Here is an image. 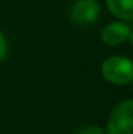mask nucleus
Returning a JSON list of instances; mask_svg holds the SVG:
<instances>
[{"label":"nucleus","instance_id":"obj_5","mask_svg":"<svg viewBox=\"0 0 133 134\" xmlns=\"http://www.w3.org/2000/svg\"><path fill=\"white\" fill-rule=\"evenodd\" d=\"M108 10L120 20H133V0H106Z\"/></svg>","mask_w":133,"mask_h":134},{"label":"nucleus","instance_id":"obj_2","mask_svg":"<svg viewBox=\"0 0 133 134\" xmlns=\"http://www.w3.org/2000/svg\"><path fill=\"white\" fill-rule=\"evenodd\" d=\"M107 134H133V102L131 99L115 105L107 122Z\"/></svg>","mask_w":133,"mask_h":134},{"label":"nucleus","instance_id":"obj_4","mask_svg":"<svg viewBox=\"0 0 133 134\" xmlns=\"http://www.w3.org/2000/svg\"><path fill=\"white\" fill-rule=\"evenodd\" d=\"M100 38L108 46L121 44L128 38L132 39V29L127 22H112L103 29Z\"/></svg>","mask_w":133,"mask_h":134},{"label":"nucleus","instance_id":"obj_3","mask_svg":"<svg viewBox=\"0 0 133 134\" xmlns=\"http://www.w3.org/2000/svg\"><path fill=\"white\" fill-rule=\"evenodd\" d=\"M99 16V4L97 0H78L71 9V21L77 26H89Z\"/></svg>","mask_w":133,"mask_h":134},{"label":"nucleus","instance_id":"obj_6","mask_svg":"<svg viewBox=\"0 0 133 134\" xmlns=\"http://www.w3.org/2000/svg\"><path fill=\"white\" fill-rule=\"evenodd\" d=\"M75 134H104L103 129L98 125H86L84 128H80Z\"/></svg>","mask_w":133,"mask_h":134},{"label":"nucleus","instance_id":"obj_7","mask_svg":"<svg viewBox=\"0 0 133 134\" xmlns=\"http://www.w3.org/2000/svg\"><path fill=\"white\" fill-rule=\"evenodd\" d=\"M5 52H7V41H5L4 35L0 33V61L4 59Z\"/></svg>","mask_w":133,"mask_h":134},{"label":"nucleus","instance_id":"obj_1","mask_svg":"<svg viewBox=\"0 0 133 134\" xmlns=\"http://www.w3.org/2000/svg\"><path fill=\"white\" fill-rule=\"evenodd\" d=\"M102 74L115 85H128L133 80L132 63L129 59L121 56L108 57L102 64Z\"/></svg>","mask_w":133,"mask_h":134}]
</instances>
